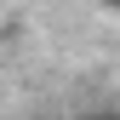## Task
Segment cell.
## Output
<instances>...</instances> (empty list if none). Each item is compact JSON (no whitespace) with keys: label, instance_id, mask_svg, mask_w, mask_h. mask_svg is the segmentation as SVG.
<instances>
[{"label":"cell","instance_id":"6da1fadb","mask_svg":"<svg viewBox=\"0 0 120 120\" xmlns=\"http://www.w3.org/2000/svg\"><path fill=\"white\" fill-rule=\"evenodd\" d=\"M103 6H114V11H120V0H103Z\"/></svg>","mask_w":120,"mask_h":120},{"label":"cell","instance_id":"7a4b0ae2","mask_svg":"<svg viewBox=\"0 0 120 120\" xmlns=\"http://www.w3.org/2000/svg\"><path fill=\"white\" fill-rule=\"evenodd\" d=\"M103 120H120V114H103Z\"/></svg>","mask_w":120,"mask_h":120}]
</instances>
